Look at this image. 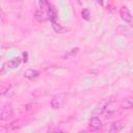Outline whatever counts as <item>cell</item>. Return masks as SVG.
Wrapping results in <instances>:
<instances>
[{
    "instance_id": "cell-1",
    "label": "cell",
    "mask_w": 133,
    "mask_h": 133,
    "mask_svg": "<svg viewBox=\"0 0 133 133\" xmlns=\"http://www.w3.org/2000/svg\"><path fill=\"white\" fill-rule=\"evenodd\" d=\"M65 100H66V95L65 94H63V92L57 94L51 100V107L53 109H59L63 106V104L65 103Z\"/></svg>"
},
{
    "instance_id": "cell-2",
    "label": "cell",
    "mask_w": 133,
    "mask_h": 133,
    "mask_svg": "<svg viewBox=\"0 0 133 133\" xmlns=\"http://www.w3.org/2000/svg\"><path fill=\"white\" fill-rule=\"evenodd\" d=\"M12 115V109L9 105H3L0 110V119L6 121Z\"/></svg>"
},
{
    "instance_id": "cell-3",
    "label": "cell",
    "mask_w": 133,
    "mask_h": 133,
    "mask_svg": "<svg viewBox=\"0 0 133 133\" xmlns=\"http://www.w3.org/2000/svg\"><path fill=\"white\" fill-rule=\"evenodd\" d=\"M119 15L122 17V19L128 23L129 25H133V16L131 15V12L126 8V7H122L119 10Z\"/></svg>"
},
{
    "instance_id": "cell-4",
    "label": "cell",
    "mask_w": 133,
    "mask_h": 133,
    "mask_svg": "<svg viewBox=\"0 0 133 133\" xmlns=\"http://www.w3.org/2000/svg\"><path fill=\"white\" fill-rule=\"evenodd\" d=\"M125 127V123L123 121H116L111 124V127L109 129V132H118Z\"/></svg>"
},
{
    "instance_id": "cell-5",
    "label": "cell",
    "mask_w": 133,
    "mask_h": 133,
    "mask_svg": "<svg viewBox=\"0 0 133 133\" xmlns=\"http://www.w3.org/2000/svg\"><path fill=\"white\" fill-rule=\"evenodd\" d=\"M114 112V106L112 103H108L104 106V108L102 109V114H104L106 117L107 116H110L112 113Z\"/></svg>"
},
{
    "instance_id": "cell-6",
    "label": "cell",
    "mask_w": 133,
    "mask_h": 133,
    "mask_svg": "<svg viewBox=\"0 0 133 133\" xmlns=\"http://www.w3.org/2000/svg\"><path fill=\"white\" fill-rule=\"evenodd\" d=\"M101 126H102V123H101L100 118H98L97 116H94L89 119V127L92 130H98L101 128Z\"/></svg>"
},
{
    "instance_id": "cell-7",
    "label": "cell",
    "mask_w": 133,
    "mask_h": 133,
    "mask_svg": "<svg viewBox=\"0 0 133 133\" xmlns=\"http://www.w3.org/2000/svg\"><path fill=\"white\" fill-rule=\"evenodd\" d=\"M38 75H39V72L36 71V70H32V69L26 70L25 73H24V76H25L27 79H33V78H36Z\"/></svg>"
},
{
    "instance_id": "cell-8",
    "label": "cell",
    "mask_w": 133,
    "mask_h": 133,
    "mask_svg": "<svg viewBox=\"0 0 133 133\" xmlns=\"http://www.w3.org/2000/svg\"><path fill=\"white\" fill-rule=\"evenodd\" d=\"M20 63H21V59L19 57H17V58H14V59L9 60L7 62V66L9 69H16V68H18L20 65Z\"/></svg>"
},
{
    "instance_id": "cell-9",
    "label": "cell",
    "mask_w": 133,
    "mask_h": 133,
    "mask_svg": "<svg viewBox=\"0 0 133 133\" xmlns=\"http://www.w3.org/2000/svg\"><path fill=\"white\" fill-rule=\"evenodd\" d=\"M122 107L124 109H130L133 107V98H128L122 102Z\"/></svg>"
},
{
    "instance_id": "cell-10",
    "label": "cell",
    "mask_w": 133,
    "mask_h": 133,
    "mask_svg": "<svg viewBox=\"0 0 133 133\" xmlns=\"http://www.w3.org/2000/svg\"><path fill=\"white\" fill-rule=\"evenodd\" d=\"M52 27H53V29H54L56 32H58V33H60V32L63 31V28H62L59 24H57L56 22H52Z\"/></svg>"
},
{
    "instance_id": "cell-11",
    "label": "cell",
    "mask_w": 133,
    "mask_h": 133,
    "mask_svg": "<svg viewBox=\"0 0 133 133\" xmlns=\"http://www.w3.org/2000/svg\"><path fill=\"white\" fill-rule=\"evenodd\" d=\"M82 17L85 19V20H89V17H90V14H89V10L87 8L83 9L82 10Z\"/></svg>"
},
{
    "instance_id": "cell-12",
    "label": "cell",
    "mask_w": 133,
    "mask_h": 133,
    "mask_svg": "<svg viewBox=\"0 0 133 133\" xmlns=\"http://www.w3.org/2000/svg\"><path fill=\"white\" fill-rule=\"evenodd\" d=\"M78 50H79L78 48H75V49H72V51H71V52H69L68 54H65V55H64L63 57H66V58H68V57H70L71 55H74V54H76V53L78 52Z\"/></svg>"
},
{
    "instance_id": "cell-13",
    "label": "cell",
    "mask_w": 133,
    "mask_h": 133,
    "mask_svg": "<svg viewBox=\"0 0 133 133\" xmlns=\"http://www.w3.org/2000/svg\"><path fill=\"white\" fill-rule=\"evenodd\" d=\"M23 55H24V57H27V53H24V54H23ZM24 60H25V61H26V60H27V58H25V59H24Z\"/></svg>"
},
{
    "instance_id": "cell-14",
    "label": "cell",
    "mask_w": 133,
    "mask_h": 133,
    "mask_svg": "<svg viewBox=\"0 0 133 133\" xmlns=\"http://www.w3.org/2000/svg\"><path fill=\"white\" fill-rule=\"evenodd\" d=\"M98 2H99L101 5H103V0H98Z\"/></svg>"
}]
</instances>
